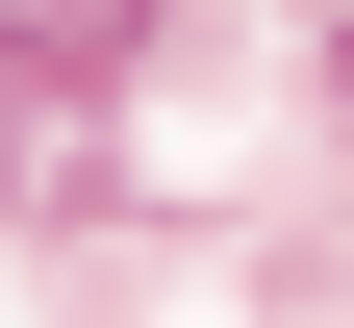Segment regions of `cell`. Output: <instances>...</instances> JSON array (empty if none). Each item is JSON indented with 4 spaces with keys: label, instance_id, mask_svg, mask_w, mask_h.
Segmentation results:
<instances>
[{
    "label": "cell",
    "instance_id": "6da1fadb",
    "mask_svg": "<svg viewBox=\"0 0 354 328\" xmlns=\"http://www.w3.org/2000/svg\"><path fill=\"white\" fill-rule=\"evenodd\" d=\"M127 26H152V0H0V51H26V76H102Z\"/></svg>",
    "mask_w": 354,
    "mask_h": 328
}]
</instances>
